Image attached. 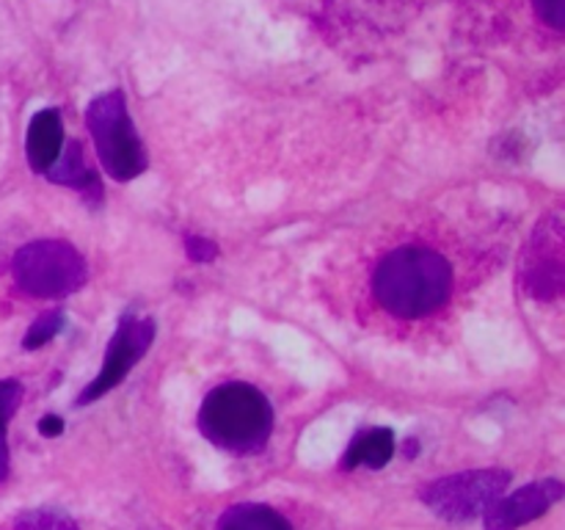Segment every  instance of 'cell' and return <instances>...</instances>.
Returning a JSON list of instances; mask_svg holds the SVG:
<instances>
[{
    "label": "cell",
    "mask_w": 565,
    "mask_h": 530,
    "mask_svg": "<svg viewBox=\"0 0 565 530\" xmlns=\"http://www.w3.org/2000/svg\"><path fill=\"white\" fill-rule=\"evenodd\" d=\"M373 293L395 318H425L450 298L452 265L436 248L408 243L381 259L373 276Z\"/></svg>",
    "instance_id": "6da1fadb"
},
{
    "label": "cell",
    "mask_w": 565,
    "mask_h": 530,
    "mask_svg": "<svg viewBox=\"0 0 565 530\" xmlns=\"http://www.w3.org/2000/svg\"><path fill=\"white\" fill-rule=\"evenodd\" d=\"M64 329V309H47V312L39 315L31 324V329L22 337V348L25 351H36V348L47 346L50 340L58 337V331Z\"/></svg>",
    "instance_id": "5bb4252c"
},
{
    "label": "cell",
    "mask_w": 565,
    "mask_h": 530,
    "mask_svg": "<svg viewBox=\"0 0 565 530\" xmlns=\"http://www.w3.org/2000/svg\"><path fill=\"white\" fill-rule=\"evenodd\" d=\"M565 495V486L557 478L533 480V484L522 486L513 495H502L489 511L483 513L486 530H519L522 524L535 522L555 502H561Z\"/></svg>",
    "instance_id": "ba28073f"
},
{
    "label": "cell",
    "mask_w": 565,
    "mask_h": 530,
    "mask_svg": "<svg viewBox=\"0 0 565 530\" xmlns=\"http://www.w3.org/2000/svg\"><path fill=\"white\" fill-rule=\"evenodd\" d=\"M44 177L50 182H55V186H66L72 191H77L88 204L103 202V182H99L97 171L88 166L81 141H66L58 160L44 171Z\"/></svg>",
    "instance_id": "9c48e42d"
},
{
    "label": "cell",
    "mask_w": 565,
    "mask_h": 530,
    "mask_svg": "<svg viewBox=\"0 0 565 530\" xmlns=\"http://www.w3.org/2000/svg\"><path fill=\"white\" fill-rule=\"evenodd\" d=\"M395 456V431L384 428V425H375V428L362 431V434L353 436V442L348 445V451L342 453V469H356V467H370L381 469L390 464V458Z\"/></svg>",
    "instance_id": "8fae6325"
},
{
    "label": "cell",
    "mask_w": 565,
    "mask_h": 530,
    "mask_svg": "<svg viewBox=\"0 0 565 530\" xmlns=\"http://www.w3.org/2000/svg\"><path fill=\"white\" fill-rule=\"evenodd\" d=\"M14 530H81L72 522L66 513L50 511V508H39V511L22 513L14 522Z\"/></svg>",
    "instance_id": "9a60e30c"
},
{
    "label": "cell",
    "mask_w": 565,
    "mask_h": 530,
    "mask_svg": "<svg viewBox=\"0 0 565 530\" xmlns=\"http://www.w3.org/2000/svg\"><path fill=\"white\" fill-rule=\"evenodd\" d=\"M17 287L33 298H66L88 279L83 254L66 241L25 243L11 259Z\"/></svg>",
    "instance_id": "277c9868"
},
{
    "label": "cell",
    "mask_w": 565,
    "mask_h": 530,
    "mask_svg": "<svg viewBox=\"0 0 565 530\" xmlns=\"http://www.w3.org/2000/svg\"><path fill=\"white\" fill-rule=\"evenodd\" d=\"M185 254L193 259V263H213V259L218 257V243L202 235H188Z\"/></svg>",
    "instance_id": "2e32d148"
},
{
    "label": "cell",
    "mask_w": 565,
    "mask_h": 530,
    "mask_svg": "<svg viewBox=\"0 0 565 530\" xmlns=\"http://www.w3.org/2000/svg\"><path fill=\"white\" fill-rule=\"evenodd\" d=\"M66 138H64V119H61L58 108H44L39 110L36 116L28 125V136H25V155H28V166L39 174L50 169V166L58 160L61 149H64Z\"/></svg>",
    "instance_id": "30bf717a"
},
{
    "label": "cell",
    "mask_w": 565,
    "mask_h": 530,
    "mask_svg": "<svg viewBox=\"0 0 565 530\" xmlns=\"http://www.w3.org/2000/svg\"><path fill=\"white\" fill-rule=\"evenodd\" d=\"M522 279L535 298H557L563 293V226L561 219H546L535 232L522 265Z\"/></svg>",
    "instance_id": "52a82bcc"
},
{
    "label": "cell",
    "mask_w": 565,
    "mask_h": 530,
    "mask_svg": "<svg viewBox=\"0 0 565 530\" xmlns=\"http://www.w3.org/2000/svg\"><path fill=\"white\" fill-rule=\"evenodd\" d=\"M199 431L221 451L252 456L268 445L274 406L257 386L230 381L207 392L199 409Z\"/></svg>",
    "instance_id": "7a4b0ae2"
},
{
    "label": "cell",
    "mask_w": 565,
    "mask_h": 530,
    "mask_svg": "<svg viewBox=\"0 0 565 530\" xmlns=\"http://www.w3.org/2000/svg\"><path fill=\"white\" fill-rule=\"evenodd\" d=\"M86 125L105 174L114 177L116 182H130L147 171V149L132 125L121 88H110L88 103Z\"/></svg>",
    "instance_id": "3957f363"
},
{
    "label": "cell",
    "mask_w": 565,
    "mask_h": 530,
    "mask_svg": "<svg viewBox=\"0 0 565 530\" xmlns=\"http://www.w3.org/2000/svg\"><path fill=\"white\" fill-rule=\"evenodd\" d=\"M39 434H42L44 439L61 436L64 434V417H58V414H44V417L39 420Z\"/></svg>",
    "instance_id": "ac0fdd59"
},
{
    "label": "cell",
    "mask_w": 565,
    "mask_h": 530,
    "mask_svg": "<svg viewBox=\"0 0 565 530\" xmlns=\"http://www.w3.org/2000/svg\"><path fill=\"white\" fill-rule=\"evenodd\" d=\"M218 530H292V524L285 513L263 502H237L218 519Z\"/></svg>",
    "instance_id": "7c38bea8"
},
{
    "label": "cell",
    "mask_w": 565,
    "mask_h": 530,
    "mask_svg": "<svg viewBox=\"0 0 565 530\" xmlns=\"http://www.w3.org/2000/svg\"><path fill=\"white\" fill-rule=\"evenodd\" d=\"M154 331H158V326L152 318H136L132 312L121 315L119 326L108 342V351H105L103 368L97 370L92 384L77 395L75 406H88V403L99 401L110 390H116L130 375V370L147 357L154 342Z\"/></svg>",
    "instance_id": "8992f818"
},
{
    "label": "cell",
    "mask_w": 565,
    "mask_h": 530,
    "mask_svg": "<svg viewBox=\"0 0 565 530\" xmlns=\"http://www.w3.org/2000/svg\"><path fill=\"white\" fill-rule=\"evenodd\" d=\"M508 486H511L508 469H467L425 484L419 489V500L447 522H469L483 517L505 495Z\"/></svg>",
    "instance_id": "5b68a950"
},
{
    "label": "cell",
    "mask_w": 565,
    "mask_h": 530,
    "mask_svg": "<svg viewBox=\"0 0 565 530\" xmlns=\"http://www.w3.org/2000/svg\"><path fill=\"white\" fill-rule=\"evenodd\" d=\"M533 6L539 20H544L550 28L561 31L565 25V0H533Z\"/></svg>",
    "instance_id": "e0dca14e"
},
{
    "label": "cell",
    "mask_w": 565,
    "mask_h": 530,
    "mask_svg": "<svg viewBox=\"0 0 565 530\" xmlns=\"http://www.w3.org/2000/svg\"><path fill=\"white\" fill-rule=\"evenodd\" d=\"M22 395V384L17 379H0V484L9 478V442H6V431H9L11 417L20 409Z\"/></svg>",
    "instance_id": "4fadbf2b"
}]
</instances>
